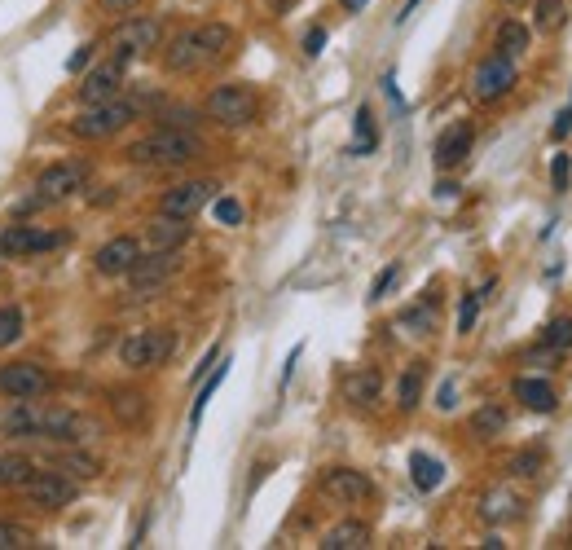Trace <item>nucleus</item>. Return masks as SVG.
<instances>
[{
  "instance_id": "obj_1",
  "label": "nucleus",
  "mask_w": 572,
  "mask_h": 550,
  "mask_svg": "<svg viewBox=\"0 0 572 550\" xmlns=\"http://www.w3.org/2000/svg\"><path fill=\"white\" fill-rule=\"evenodd\" d=\"M84 432V418L66 405H40L31 401H9L0 405V436H18V440H75Z\"/></svg>"
},
{
  "instance_id": "obj_2",
  "label": "nucleus",
  "mask_w": 572,
  "mask_h": 550,
  "mask_svg": "<svg viewBox=\"0 0 572 550\" xmlns=\"http://www.w3.org/2000/svg\"><path fill=\"white\" fill-rule=\"evenodd\" d=\"M229 44H234V31H229L225 22H203V27H190V31H181V36H172V44L163 49V66H168L172 75H194V71H203V66L225 58Z\"/></svg>"
},
{
  "instance_id": "obj_3",
  "label": "nucleus",
  "mask_w": 572,
  "mask_h": 550,
  "mask_svg": "<svg viewBox=\"0 0 572 550\" xmlns=\"http://www.w3.org/2000/svg\"><path fill=\"white\" fill-rule=\"evenodd\" d=\"M198 154H203V141L190 128H168V124L128 146V159L141 163V168H181V163H194Z\"/></svg>"
},
{
  "instance_id": "obj_4",
  "label": "nucleus",
  "mask_w": 572,
  "mask_h": 550,
  "mask_svg": "<svg viewBox=\"0 0 572 550\" xmlns=\"http://www.w3.org/2000/svg\"><path fill=\"white\" fill-rule=\"evenodd\" d=\"M132 119H137V102H124V97H110V102H93L84 106L80 115L71 119V132L80 141H106L115 132H124Z\"/></svg>"
},
{
  "instance_id": "obj_5",
  "label": "nucleus",
  "mask_w": 572,
  "mask_h": 550,
  "mask_svg": "<svg viewBox=\"0 0 572 550\" xmlns=\"http://www.w3.org/2000/svg\"><path fill=\"white\" fill-rule=\"evenodd\" d=\"M172 352H176V330L150 326V330H137V335H128L124 344H119V361H124L128 370H154V366H163Z\"/></svg>"
},
{
  "instance_id": "obj_6",
  "label": "nucleus",
  "mask_w": 572,
  "mask_h": 550,
  "mask_svg": "<svg viewBox=\"0 0 572 550\" xmlns=\"http://www.w3.org/2000/svg\"><path fill=\"white\" fill-rule=\"evenodd\" d=\"M207 119H216L220 128H242V124H251L256 119V110H260V97L251 93L247 84H220L207 93Z\"/></svg>"
},
{
  "instance_id": "obj_7",
  "label": "nucleus",
  "mask_w": 572,
  "mask_h": 550,
  "mask_svg": "<svg viewBox=\"0 0 572 550\" xmlns=\"http://www.w3.org/2000/svg\"><path fill=\"white\" fill-rule=\"evenodd\" d=\"M84 185H88V163H84V159H62V163H53V168H44V172H40V181H36V198H31L27 207L62 203V198L80 194Z\"/></svg>"
},
{
  "instance_id": "obj_8",
  "label": "nucleus",
  "mask_w": 572,
  "mask_h": 550,
  "mask_svg": "<svg viewBox=\"0 0 572 550\" xmlns=\"http://www.w3.org/2000/svg\"><path fill=\"white\" fill-rule=\"evenodd\" d=\"M520 84V71H515V58H502V53H489L480 66H476V75H471V97L476 102H502L511 88Z\"/></svg>"
},
{
  "instance_id": "obj_9",
  "label": "nucleus",
  "mask_w": 572,
  "mask_h": 550,
  "mask_svg": "<svg viewBox=\"0 0 572 550\" xmlns=\"http://www.w3.org/2000/svg\"><path fill=\"white\" fill-rule=\"evenodd\" d=\"M176 269H181V256L176 251H154V256H137V264L124 273L132 282V295L137 300H150L159 286H168L176 278Z\"/></svg>"
},
{
  "instance_id": "obj_10",
  "label": "nucleus",
  "mask_w": 572,
  "mask_h": 550,
  "mask_svg": "<svg viewBox=\"0 0 572 550\" xmlns=\"http://www.w3.org/2000/svg\"><path fill=\"white\" fill-rule=\"evenodd\" d=\"M22 493H27L31 506H40V511H58V506H71L75 493H80V484H75L66 471H31L27 484H22Z\"/></svg>"
},
{
  "instance_id": "obj_11",
  "label": "nucleus",
  "mask_w": 572,
  "mask_h": 550,
  "mask_svg": "<svg viewBox=\"0 0 572 550\" xmlns=\"http://www.w3.org/2000/svg\"><path fill=\"white\" fill-rule=\"evenodd\" d=\"M49 388L53 379L40 361H9V366H0V396H9V401H31V396H44Z\"/></svg>"
},
{
  "instance_id": "obj_12",
  "label": "nucleus",
  "mask_w": 572,
  "mask_h": 550,
  "mask_svg": "<svg viewBox=\"0 0 572 550\" xmlns=\"http://www.w3.org/2000/svg\"><path fill=\"white\" fill-rule=\"evenodd\" d=\"M159 40H163L159 18H128L124 27L110 36V53H115L119 62H132V58H141V53L159 49Z\"/></svg>"
},
{
  "instance_id": "obj_13",
  "label": "nucleus",
  "mask_w": 572,
  "mask_h": 550,
  "mask_svg": "<svg viewBox=\"0 0 572 550\" xmlns=\"http://www.w3.org/2000/svg\"><path fill=\"white\" fill-rule=\"evenodd\" d=\"M317 484H322L326 498H335L344 506H361V502L374 498V480L357 467H326L322 476H317Z\"/></svg>"
},
{
  "instance_id": "obj_14",
  "label": "nucleus",
  "mask_w": 572,
  "mask_h": 550,
  "mask_svg": "<svg viewBox=\"0 0 572 550\" xmlns=\"http://www.w3.org/2000/svg\"><path fill=\"white\" fill-rule=\"evenodd\" d=\"M212 198H216V181H181V185H172V190H163L159 212L181 216V220H194L207 203H212Z\"/></svg>"
},
{
  "instance_id": "obj_15",
  "label": "nucleus",
  "mask_w": 572,
  "mask_h": 550,
  "mask_svg": "<svg viewBox=\"0 0 572 550\" xmlns=\"http://www.w3.org/2000/svg\"><path fill=\"white\" fill-rule=\"evenodd\" d=\"M141 256V242L132 238V234H119V238H110L97 247V256H93V269L102 273V278H124V273L137 264Z\"/></svg>"
},
{
  "instance_id": "obj_16",
  "label": "nucleus",
  "mask_w": 572,
  "mask_h": 550,
  "mask_svg": "<svg viewBox=\"0 0 572 550\" xmlns=\"http://www.w3.org/2000/svg\"><path fill=\"white\" fill-rule=\"evenodd\" d=\"M62 242H66V234L18 225V229H5V234H0V251H5V256H40V251H53V247H62Z\"/></svg>"
},
{
  "instance_id": "obj_17",
  "label": "nucleus",
  "mask_w": 572,
  "mask_h": 550,
  "mask_svg": "<svg viewBox=\"0 0 572 550\" xmlns=\"http://www.w3.org/2000/svg\"><path fill=\"white\" fill-rule=\"evenodd\" d=\"M124 66H128V62L110 58L106 66L88 71V75H84V84L75 88V93H80V102H84V106H93V102H110V97H119V88H124Z\"/></svg>"
},
{
  "instance_id": "obj_18",
  "label": "nucleus",
  "mask_w": 572,
  "mask_h": 550,
  "mask_svg": "<svg viewBox=\"0 0 572 550\" xmlns=\"http://www.w3.org/2000/svg\"><path fill=\"white\" fill-rule=\"evenodd\" d=\"M471 141H476V128H471L467 119H458V124H449V128L436 137V168H440V172L458 168V163L471 154Z\"/></svg>"
},
{
  "instance_id": "obj_19",
  "label": "nucleus",
  "mask_w": 572,
  "mask_h": 550,
  "mask_svg": "<svg viewBox=\"0 0 572 550\" xmlns=\"http://www.w3.org/2000/svg\"><path fill=\"white\" fill-rule=\"evenodd\" d=\"M379 392H383V374L379 370H352L348 379H344V401L352 405V410H370L374 401H379Z\"/></svg>"
},
{
  "instance_id": "obj_20",
  "label": "nucleus",
  "mask_w": 572,
  "mask_h": 550,
  "mask_svg": "<svg viewBox=\"0 0 572 550\" xmlns=\"http://www.w3.org/2000/svg\"><path fill=\"white\" fill-rule=\"evenodd\" d=\"M146 238H150V247L154 251H181L185 247V238H190V225H185L181 216H168V212H159L146 225Z\"/></svg>"
},
{
  "instance_id": "obj_21",
  "label": "nucleus",
  "mask_w": 572,
  "mask_h": 550,
  "mask_svg": "<svg viewBox=\"0 0 572 550\" xmlns=\"http://www.w3.org/2000/svg\"><path fill=\"white\" fill-rule=\"evenodd\" d=\"M370 524H361V520H339L335 528H326L322 533V550H366L370 546Z\"/></svg>"
},
{
  "instance_id": "obj_22",
  "label": "nucleus",
  "mask_w": 572,
  "mask_h": 550,
  "mask_svg": "<svg viewBox=\"0 0 572 550\" xmlns=\"http://www.w3.org/2000/svg\"><path fill=\"white\" fill-rule=\"evenodd\" d=\"M515 401H524V410L550 414L559 405V392L550 379H515Z\"/></svg>"
},
{
  "instance_id": "obj_23",
  "label": "nucleus",
  "mask_w": 572,
  "mask_h": 550,
  "mask_svg": "<svg viewBox=\"0 0 572 550\" xmlns=\"http://www.w3.org/2000/svg\"><path fill=\"white\" fill-rule=\"evenodd\" d=\"M423 388H427V361H410L401 374V383H396V405H401V414L418 410V401H423Z\"/></svg>"
},
{
  "instance_id": "obj_24",
  "label": "nucleus",
  "mask_w": 572,
  "mask_h": 550,
  "mask_svg": "<svg viewBox=\"0 0 572 550\" xmlns=\"http://www.w3.org/2000/svg\"><path fill=\"white\" fill-rule=\"evenodd\" d=\"M528 44H533V31H528L524 22H515V18H506L498 27V36H493V49H498L502 58H524Z\"/></svg>"
},
{
  "instance_id": "obj_25",
  "label": "nucleus",
  "mask_w": 572,
  "mask_h": 550,
  "mask_svg": "<svg viewBox=\"0 0 572 550\" xmlns=\"http://www.w3.org/2000/svg\"><path fill=\"white\" fill-rule=\"evenodd\" d=\"M506 423H511V418H506V410H502V405H480V410L476 414H471V436H476V440H498L502 432H506Z\"/></svg>"
},
{
  "instance_id": "obj_26",
  "label": "nucleus",
  "mask_w": 572,
  "mask_h": 550,
  "mask_svg": "<svg viewBox=\"0 0 572 550\" xmlns=\"http://www.w3.org/2000/svg\"><path fill=\"white\" fill-rule=\"evenodd\" d=\"M410 480L418 484L423 493H432V489H440V480H445V462L440 458H432V454H410Z\"/></svg>"
},
{
  "instance_id": "obj_27",
  "label": "nucleus",
  "mask_w": 572,
  "mask_h": 550,
  "mask_svg": "<svg viewBox=\"0 0 572 550\" xmlns=\"http://www.w3.org/2000/svg\"><path fill=\"white\" fill-rule=\"evenodd\" d=\"M110 410L124 427H137L146 418V396L141 392H110Z\"/></svg>"
},
{
  "instance_id": "obj_28",
  "label": "nucleus",
  "mask_w": 572,
  "mask_h": 550,
  "mask_svg": "<svg viewBox=\"0 0 572 550\" xmlns=\"http://www.w3.org/2000/svg\"><path fill=\"white\" fill-rule=\"evenodd\" d=\"M480 515H484L489 524H502V520H511V515H520V498H515L511 489H493L489 498H484Z\"/></svg>"
},
{
  "instance_id": "obj_29",
  "label": "nucleus",
  "mask_w": 572,
  "mask_h": 550,
  "mask_svg": "<svg viewBox=\"0 0 572 550\" xmlns=\"http://www.w3.org/2000/svg\"><path fill=\"white\" fill-rule=\"evenodd\" d=\"M31 471L36 467H31L22 454H0V489H22Z\"/></svg>"
},
{
  "instance_id": "obj_30",
  "label": "nucleus",
  "mask_w": 572,
  "mask_h": 550,
  "mask_svg": "<svg viewBox=\"0 0 572 550\" xmlns=\"http://www.w3.org/2000/svg\"><path fill=\"white\" fill-rule=\"evenodd\" d=\"M401 326L410 330V335H432V330H436V304L423 300V304L405 308V313H401Z\"/></svg>"
},
{
  "instance_id": "obj_31",
  "label": "nucleus",
  "mask_w": 572,
  "mask_h": 550,
  "mask_svg": "<svg viewBox=\"0 0 572 550\" xmlns=\"http://www.w3.org/2000/svg\"><path fill=\"white\" fill-rule=\"evenodd\" d=\"M542 348L546 352H568L572 348V317H555V322H546Z\"/></svg>"
},
{
  "instance_id": "obj_32",
  "label": "nucleus",
  "mask_w": 572,
  "mask_h": 550,
  "mask_svg": "<svg viewBox=\"0 0 572 550\" xmlns=\"http://www.w3.org/2000/svg\"><path fill=\"white\" fill-rule=\"evenodd\" d=\"M374 146H379V128H374L370 106H361L357 110V141H352V154H370Z\"/></svg>"
},
{
  "instance_id": "obj_33",
  "label": "nucleus",
  "mask_w": 572,
  "mask_h": 550,
  "mask_svg": "<svg viewBox=\"0 0 572 550\" xmlns=\"http://www.w3.org/2000/svg\"><path fill=\"white\" fill-rule=\"evenodd\" d=\"M22 326H27V317H22V308H18V304H5V308H0V348L18 344Z\"/></svg>"
},
{
  "instance_id": "obj_34",
  "label": "nucleus",
  "mask_w": 572,
  "mask_h": 550,
  "mask_svg": "<svg viewBox=\"0 0 572 550\" xmlns=\"http://www.w3.org/2000/svg\"><path fill=\"white\" fill-rule=\"evenodd\" d=\"M568 18L564 0H537V31H559Z\"/></svg>"
},
{
  "instance_id": "obj_35",
  "label": "nucleus",
  "mask_w": 572,
  "mask_h": 550,
  "mask_svg": "<svg viewBox=\"0 0 572 550\" xmlns=\"http://www.w3.org/2000/svg\"><path fill=\"white\" fill-rule=\"evenodd\" d=\"M225 370H229V361H225V366H216V370H212V379L203 383V392H198V401H194V410H190V427L203 423V410H207V401H212V392L220 388V379H225Z\"/></svg>"
},
{
  "instance_id": "obj_36",
  "label": "nucleus",
  "mask_w": 572,
  "mask_h": 550,
  "mask_svg": "<svg viewBox=\"0 0 572 550\" xmlns=\"http://www.w3.org/2000/svg\"><path fill=\"white\" fill-rule=\"evenodd\" d=\"M542 467H546V454H542V449H528V454H515V458H511V476H520V480L537 476Z\"/></svg>"
},
{
  "instance_id": "obj_37",
  "label": "nucleus",
  "mask_w": 572,
  "mask_h": 550,
  "mask_svg": "<svg viewBox=\"0 0 572 550\" xmlns=\"http://www.w3.org/2000/svg\"><path fill=\"white\" fill-rule=\"evenodd\" d=\"M27 546H31V533H27V528L0 520V550H27Z\"/></svg>"
},
{
  "instance_id": "obj_38",
  "label": "nucleus",
  "mask_w": 572,
  "mask_h": 550,
  "mask_svg": "<svg viewBox=\"0 0 572 550\" xmlns=\"http://www.w3.org/2000/svg\"><path fill=\"white\" fill-rule=\"evenodd\" d=\"M476 313H480V295H462V308H458V335H471V326H476Z\"/></svg>"
},
{
  "instance_id": "obj_39",
  "label": "nucleus",
  "mask_w": 572,
  "mask_h": 550,
  "mask_svg": "<svg viewBox=\"0 0 572 550\" xmlns=\"http://www.w3.org/2000/svg\"><path fill=\"white\" fill-rule=\"evenodd\" d=\"M568 176H572V163H568V154H555V163H550V185H555L559 194L568 190Z\"/></svg>"
},
{
  "instance_id": "obj_40",
  "label": "nucleus",
  "mask_w": 572,
  "mask_h": 550,
  "mask_svg": "<svg viewBox=\"0 0 572 550\" xmlns=\"http://www.w3.org/2000/svg\"><path fill=\"white\" fill-rule=\"evenodd\" d=\"M396 273H401V264H388V269L379 273V278L370 282V300H383V295L392 291V282H396Z\"/></svg>"
},
{
  "instance_id": "obj_41",
  "label": "nucleus",
  "mask_w": 572,
  "mask_h": 550,
  "mask_svg": "<svg viewBox=\"0 0 572 550\" xmlns=\"http://www.w3.org/2000/svg\"><path fill=\"white\" fill-rule=\"evenodd\" d=\"M216 220H220V225H238V220H242L238 198H216Z\"/></svg>"
},
{
  "instance_id": "obj_42",
  "label": "nucleus",
  "mask_w": 572,
  "mask_h": 550,
  "mask_svg": "<svg viewBox=\"0 0 572 550\" xmlns=\"http://www.w3.org/2000/svg\"><path fill=\"white\" fill-rule=\"evenodd\" d=\"M66 467H71V476H80V480H93L97 476V458H84V454L66 458Z\"/></svg>"
},
{
  "instance_id": "obj_43",
  "label": "nucleus",
  "mask_w": 572,
  "mask_h": 550,
  "mask_svg": "<svg viewBox=\"0 0 572 550\" xmlns=\"http://www.w3.org/2000/svg\"><path fill=\"white\" fill-rule=\"evenodd\" d=\"M322 49H326V27H308V36H304V53H308V58H317Z\"/></svg>"
},
{
  "instance_id": "obj_44",
  "label": "nucleus",
  "mask_w": 572,
  "mask_h": 550,
  "mask_svg": "<svg viewBox=\"0 0 572 550\" xmlns=\"http://www.w3.org/2000/svg\"><path fill=\"white\" fill-rule=\"evenodd\" d=\"M568 132H572V106H568V110H559V115H555V124H550V141H564Z\"/></svg>"
},
{
  "instance_id": "obj_45",
  "label": "nucleus",
  "mask_w": 572,
  "mask_h": 550,
  "mask_svg": "<svg viewBox=\"0 0 572 550\" xmlns=\"http://www.w3.org/2000/svg\"><path fill=\"white\" fill-rule=\"evenodd\" d=\"M88 58H93V44H80V49L71 53V62H66V66H71V71H84V62H88Z\"/></svg>"
},
{
  "instance_id": "obj_46",
  "label": "nucleus",
  "mask_w": 572,
  "mask_h": 550,
  "mask_svg": "<svg viewBox=\"0 0 572 550\" xmlns=\"http://www.w3.org/2000/svg\"><path fill=\"white\" fill-rule=\"evenodd\" d=\"M132 5H137V0H97L102 14H124V9H132Z\"/></svg>"
},
{
  "instance_id": "obj_47",
  "label": "nucleus",
  "mask_w": 572,
  "mask_h": 550,
  "mask_svg": "<svg viewBox=\"0 0 572 550\" xmlns=\"http://www.w3.org/2000/svg\"><path fill=\"white\" fill-rule=\"evenodd\" d=\"M440 410H454V383H445V388H440Z\"/></svg>"
},
{
  "instance_id": "obj_48",
  "label": "nucleus",
  "mask_w": 572,
  "mask_h": 550,
  "mask_svg": "<svg viewBox=\"0 0 572 550\" xmlns=\"http://www.w3.org/2000/svg\"><path fill=\"white\" fill-rule=\"evenodd\" d=\"M414 9H418V0H405V5H401V14H396V22H405V18L414 14Z\"/></svg>"
},
{
  "instance_id": "obj_49",
  "label": "nucleus",
  "mask_w": 572,
  "mask_h": 550,
  "mask_svg": "<svg viewBox=\"0 0 572 550\" xmlns=\"http://www.w3.org/2000/svg\"><path fill=\"white\" fill-rule=\"evenodd\" d=\"M339 5H344V9H348V14H357V9H366V5H370V0H339Z\"/></svg>"
}]
</instances>
